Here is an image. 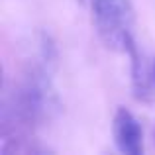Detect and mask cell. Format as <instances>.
<instances>
[{"instance_id": "cell-1", "label": "cell", "mask_w": 155, "mask_h": 155, "mask_svg": "<svg viewBox=\"0 0 155 155\" xmlns=\"http://www.w3.org/2000/svg\"><path fill=\"white\" fill-rule=\"evenodd\" d=\"M91 10L100 39L110 49H128L136 22L132 0H91Z\"/></svg>"}, {"instance_id": "cell-2", "label": "cell", "mask_w": 155, "mask_h": 155, "mask_svg": "<svg viewBox=\"0 0 155 155\" xmlns=\"http://www.w3.org/2000/svg\"><path fill=\"white\" fill-rule=\"evenodd\" d=\"M112 132H114V141L122 153L140 155L143 151V132H141L137 118L130 110L122 108V106L116 110Z\"/></svg>"}, {"instance_id": "cell-3", "label": "cell", "mask_w": 155, "mask_h": 155, "mask_svg": "<svg viewBox=\"0 0 155 155\" xmlns=\"http://www.w3.org/2000/svg\"><path fill=\"white\" fill-rule=\"evenodd\" d=\"M128 55L132 59V87H134V96L137 100H151L153 91H155V77L153 69L145 63V57L140 53L136 45V39H132L128 45Z\"/></svg>"}, {"instance_id": "cell-4", "label": "cell", "mask_w": 155, "mask_h": 155, "mask_svg": "<svg viewBox=\"0 0 155 155\" xmlns=\"http://www.w3.org/2000/svg\"><path fill=\"white\" fill-rule=\"evenodd\" d=\"M153 77H155V63H153Z\"/></svg>"}, {"instance_id": "cell-5", "label": "cell", "mask_w": 155, "mask_h": 155, "mask_svg": "<svg viewBox=\"0 0 155 155\" xmlns=\"http://www.w3.org/2000/svg\"><path fill=\"white\" fill-rule=\"evenodd\" d=\"M153 140H155V128H153Z\"/></svg>"}]
</instances>
